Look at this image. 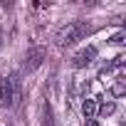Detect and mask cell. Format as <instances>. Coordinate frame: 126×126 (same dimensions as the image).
Here are the masks:
<instances>
[{"label":"cell","mask_w":126,"mask_h":126,"mask_svg":"<svg viewBox=\"0 0 126 126\" xmlns=\"http://www.w3.org/2000/svg\"><path fill=\"white\" fill-rule=\"evenodd\" d=\"M124 64H126V57H124V54H116V57H114V62H111L106 69H121ZM106 69H104V72H106Z\"/></svg>","instance_id":"9"},{"label":"cell","mask_w":126,"mask_h":126,"mask_svg":"<svg viewBox=\"0 0 126 126\" xmlns=\"http://www.w3.org/2000/svg\"><path fill=\"white\" fill-rule=\"evenodd\" d=\"M96 109H99L96 99H84V104H82V111H84L87 121H89V119H96Z\"/></svg>","instance_id":"5"},{"label":"cell","mask_w":126,"mask_h":126,"mask_svg":"<svg viewBox=\"0 0 126 126\" xmlns=\"http://www.w3.org/2000/svg\"><path fill=\"white\" fill-rule=\"evenodd\" d=\"M15 99H20V77L10 74L5 79H0V109L13 106Z\"/></svg>","instance_id":"2"},{"label":"cell","mask_w":126,"mask_h":126,"mask_svg":"<svg viewBox=\"0 0 126 126\" xmlns=\"http://www.w3.org/2000/svg\"><path fill=\"white\" fill-rule=\"evenodd\" d=\"M114 111H116V104L114 101H101L99 109H96V114H101V116H111Z\"/></svg>","instance_id":"7"},{"label":"cell","mask_w":126,"mask_h":126,"mask_svg":"<svg viewBox=\"0 0 126 126\" xmlns=\"http://www.w3.org/2000/svg\"><path fill=\"white\" fill-rule=\"evenodd\" d=\"M94 57H96V47H84V49H79L74 57H72V67H77V69H82V67H87V64H92L94 62Z\"/></svg>","instance_id":"4"},{"label":"cell","mask_w":126,"mask_h":126,"mask_svg":"<svg viewBox=\"0 0 126 126\" xmlns=\"http://www.w3.org/2000/svg\"><path fill=\"white\" fill-rule=\"evenodd\" d=\"M87 126H99V121H96V119H89V121H87Z\"/></svg>","instance_id":"11"},{"label":"cell","mask_w":126,"mask_h":126,"mask_svg":"<svg viewBox=\"0 0 126 126\" xmlns=\"http://www.w3.org/2000/svg\"><path fill=\"white\" fill-rule=\"evenodd\" d=\"M45 59H47V52H45L42 47H32V49L25 52V62H22V67H25V72H35V69L42 67V62H45Z\"/></svg>","instance_id":"3"},{"label":"cell","mask_w":126,"mask_h":126,"mask_svg":"<svg viewBox=\"0 0 126 126\" xmlns=\"http://www.w3.org/2000/svg\"><path fill=\"white\" fill-rule=\"evenodd\" d=\"M124 92H126V79L119 74L116 82H114V87H111V94H114V96H124Z\"/></svg>","instance_id":"6"},{"label":"cell","mask_w":126,"mask_h":126,"mask_svg":"<svg viewBox=\"0 0 126 126\" xmlns=\"http://www.w3.org/2000/svg\"><path fill=\"white\" fill-rule=\"evenodd\" d=\"M109 42H111V45H124V42H126V32H124V30H119V32H116Z\"/></svg>","instance_id":"10"},{"label":"cell","mask_w":126,"mask_h":126,"mask_svg":"<svg viewBox=\"0 0 126 126\" xmlns=\"http://www.w3.org/2000/svg\"><path fill=\"white\" fill-rule=\"evenodd\" d=\"M42 126H54V119H52V106L45 104L42 109Z\"/></svg>","instance_id":"8"},{"label":"cell","mask_w":126,"mask_h":126,"mask_svg":"<svg viewBox=\"0 0 126 126\" xmlns=\"http://www.w3.org/2000/svg\"><path fill=\"white\" fill-rule=\"evenodd\" d=\"M87 32H89V25H87L84 20H74V22H67L64 27L57 30L54 42H57V47H69V45L79 42Z\"/></svg>","instance_id":"1"}]
</instances>
